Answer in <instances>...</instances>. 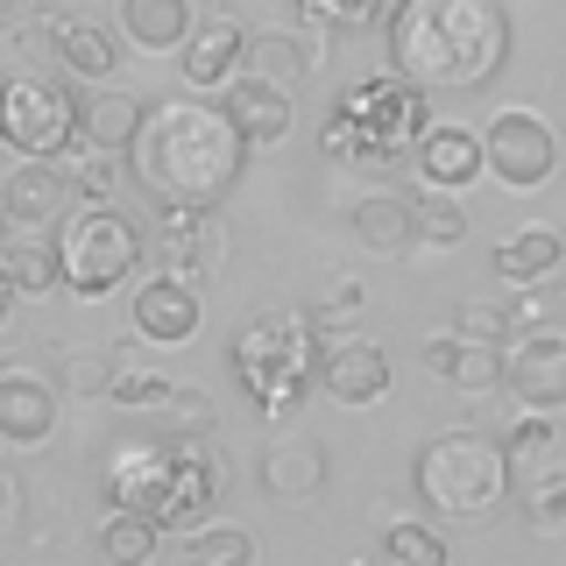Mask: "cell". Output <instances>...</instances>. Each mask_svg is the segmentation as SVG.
<instances>
[{
    "instance_id": "6",
    "label": "cell",
    "mask_w": 566,
    "mask_h": 566,
    "mask_svg": "<svg viewBox=\"0 0 566 566\" xmlns=\"http://www.w3.org/2000/svg\"><path fill=\"white\" fill-rule=\"evenodd\" d=\"M510 474H517V468H510L503 439L474 432V424L424 439L418 460H411L418 503L432 510V517H453V524H482V517H495V510H503V495H510Z\"/></svg>"
},
{
    "instance_id": "30",
    "label": "cell",
    "mask_w": 566,
    "mask_h": 566,
    "mask_svg": "<svg viewBox=\"0 0 566 566\" xmlns=\"http://www.w3.org/2000/svg\"><path fill=\"white\" fill-rule=\"evenodd\" d=\"M411 227H418V241H424V248H460V241H468V212H460V191H432V185H418V191H411Z\"/></svg>"
},
{
    "instance_id": "15",
    "label": "cell",
    "mask_w": 566,
    "mask_h": 566,
    "mask_svg": "<svg viewBox=\"0 0 566 566\" xmlns=\"http://www.w3.org/2000/svg\"><path fill=\"white\" fill-rule=\"evenodd\" d=\"M128 318H135V340L142 347H185L191 333H199V318H206L199 283H177V276L156 270V283H142V291H135Z\"/></svg>"
},
{
    "instance_id": "4",
    "label": "cell",
    "mask_w": 566,
    "mask_h": 566,
    "mask_svg": "<svg viewBox=\"0 0 566 566\" xmlns=\"http://www.w3.org/2000/svg\"><path fill=\"white\" fill-rule=\"evenodd\" d=\"M432 128L424 120V93L403 71H376V78H354L340 99H333L326 128H318V149L340 170H382L397 164L403 149H418V135Z\"/></svg>"
},
{
    "instance_id": "21",
    "label": "cell",
    "mask_w": 566,
    "mask_h": 566,
    "mask_svg": "<svg viewBox=\"0 0 566 566\" xmlns=\"http://www.w3.org/2000/svg\"><path fill=\"white\" fill-rule=\"evenodd\" d=\"M142 114H149V106H142L135 93H120V85H99V93L78 99V142H85V149H99V156H128Z\"/></svg>"
},
{
    "instance_id": "40",
    "label": "cell",
    "mask_w": 566,
    "mask_h": 566,
    "mask_svg": "<svg viewBox=\"0 0 566 566\" xmlns=\"http://www.w3.org/2000/svg\"><path fill=\"white\" fill-rule=\"evenodd\" d=\"M35 14V0H0V29H22Z\"/></svg>"
},
{
    "instance_id": "35",
    "label": "cell",
    "mask_w": 566,
    "mask_h": 566,
    "mask_svg": "<svg viewBox=\"0 0 566 566\" xmlns=\"http://www.w3.org/2000/svg\"><path fill=\"white\" fill-rule=\"evenodd\" d=\"M114 368L120 361H106V354H64V361H57V389H64V397H106V389H114Z\"/></svg>"
},
{
    "instance_id": "16",
    "label": "cell",
    "mask_w": 566,
    "mask_h": 566,
    "mask_svg": "<svg viewBox=\"0 0 566 566\" xmlns=\"http://www.w3.org/2000/svg\"><path fill=\"white\" fill-rule=\"evenodd\" d=\"M411 164H418V185H432V191H468L474 177H489V149H482V135L460 128V120H432V128L418 135Z\"/></svg>"
},
{
    "instance_id": "27",
    "label": "cell",
    "mask_w": 566,
    "mask_h": 566,
    "mask_svg": "<svg viewBox=\"0 0 566 566\" xmlns=\"http://www.w3.org/2000/svg\"><path fill=\"white\" fill-rule=\"evenodd\" d=\"M156 545H164V524L142 517V510H114V517L99 524V559L106 566H149Z\"/></svg>"
},
{
    "instance_id": "9",
    "label": "cell",
    "mask_w": 566,
    "mask_h": 566,
    "mask_svg": "<svg viewBox=\"0 0 566 566\" xmlns=\"http://www.w3.org/2000/svg\"><path fill=\"white\" fill-rule=\"evenodd\" d=\"M482 149H489V177L503 191H538V185H553V170H559V135L545 128L538 114H524V106H510V114L489 120Z\"/></svg>"
},
{
    "instance_id": "7",
    "label": "cell",
    "mask_w": 566,
    "mask_h": 566,
    "mask_svg": "<svg viewBox=\"0 0 566 566\" xmlns=\"http://www.w3.org/2000/svg\"><path fill=\"white\" fill-rule=\"evenodd\" d=\"M50 248H57V276H64L71 297H106L114 283H128L142 270V255H149L142 227L114 199H78L50 227Z\"/></svg>"
},
{
    "instance_id": "41",
    "label": "cell",
    "mask_w": 566,
    "mask_h": 566,
    "mask_svg": "<svg viewBox=\"0 0 566 566\" xmlns=\"http://www.w3.org/2000/svg\"><path fill=\"white\" fill-rule=\"evenodd\" d=\"M14 510H22V495H14L8 482H0V531H14Z\"/></svg>"
},
{
    "instance_id": "14",
    "label": "cell",
    "mask_w": 566,
    "mask_h": 566,
    "mask_svg": "<svg viewBox=\"0 0 566 566\" xmlns=\"http://www.w3.org/2000/svg\"><path fill=\"white\" fill-rule=\"evenodd\" d=\"M318 389H326L333 403H376L389 397V354L376 340H354V333H340V340H318Z\"/></svg>"
},
{
    "instance_id": "23",
    "label": "cell",
    "mask_w": 566,
    "mask_h": 566,
    "mask_svg": "<svg viewBox=\"0 0 566 566\" xmlns=\"http://www.w3.org/2000/svg\"><path fill=\"white\" fill-rule=\"evenodd\" d=\"M50 50L64 57V71H71V78L114 85V64H120V43H114V29H99V22H50Z\"/></svg>"
},
{
    "instance_id": "8",
    "label": "cell",
    "mask_w": 566,
    "mask_h": 566,
    "mask_svg": "<svg viewBox=\"0 0 566 566\" xmlns=\"http://www.w3.org/2000/svg\"><path fill=\"white\" fill-rule=\"evenodd\" d=\"M0 142L22 164H64L78 142V93L43 71H8L0 78Z\"/></svg>"
},
{
    "instance_id": "20",
    "label": "cell",
    "mask_w": 566,
    "mask_h": 566,
    "mask_svg": "<svg viewBox=\"0 0 566 566\" xmlns=\"http://www.w3.org/2000/svg\"><path fill=\"white\" fill-rule=\"evenodd\" d=\"M326 474H333V460H326V447H318V439H305V432H283L276 447L262 453V489L283 495V503H312V495L326 489Z\"/></svg>"
},
{
    "instance_id": "18",
    "label": "cell",
    "mask_w": 566,
    "mask_h": 566,
    "mask_svg": "<svg viewBox=\"0 0 566 566\" xmlns=\"http://www.w3.org/2000/svg\"><path fill=\"white\" fill-rule=\"evenodd\" d=\"M424 368H432L439 382L468 389V397H489V389H503V347L468 340L460 326H447V333H432V340H424Z\"/></svg>"
},
{
    "instance_id": "22",
    "label": "cell",
    "mask_w": 566,
    "mask_h": 566,
    "mask_svg": "<svg viewBox=\"0 0 566 566\" xmlns=\"http://www.w3.org/2000/svg\"><path fill=\"white\" fill-rule=\"evenodd\" d=\"M191 29H199L191 0H120V35L149 57H177Z\"/></svg>"
},
{
    "instance_id": "39",
    "label": "cell",
    "mask_w": 566,
    "mask_h": 566,
    "mask_svg": "<svg viewBox=\"0 0 566 566\" xmlns=\"http://www.w3.org/2000/svg\"><path fill=\"white\" fill-rule=\"evenodd\" d=\"M71 185H78V199H114V156H85V164H64Z\"/></svg>"
},
{
    "instance_id": "1",
    "label": "cell",
    "mask_w": 566,
    "mask_h": 566,
    "mask_svg": "<svg viewBox=\"0 0 566 566\" xmlns=\"http://www.w3.org/2000/svg\"><path fill=\"white\" fill-rule=\"evenodd\" d=\"M248 170V142L227 106L156 99L128 142V177L156 206H220Z\"/></svg>"
},
{
    "instance_id": "12",
    "label": "cell",
    "mask_w": 566,
    "mask_h": 566,
    "mask_svg": "<svg viewBox=\"0 0 566 566\" xmlns=\"http://www.w3.org/2000/svg\"><path fill=\"white\" fill-rule=\"evenodd\" d=\"M71 206H78V185H71L64 164H22L0 185V227H14V234H43Z\"/></svg>"
},
{
    "instance_id": "29",
    "label": "cell",
    "mask_w": 566,
    "mask_h": 566,
    "mask_svg": "<svg viewBox=\"0 0 566 566\" xmlns=\"http://www.w3.org/2000/svg\"><path fill=\"white\" fill-rule=\"evenodd\" d=\"M0 270H8V283L22 297H50V291H64V276H57V248H43L35 234H8V248H0Z\"/></svg>"
},
{
    "instance_id": "45",
    "label": "cell",
    "mask_w": 566,
    "mask_h": 566,
    "mask_svg": "<svg viewBox=\"0 0 566 566\" xmlns=\"http://www.w3.org/2000/svg\"><path fill=\"white\" fill-rule=\"evenodd\" d=\"M0 185H8V177H0Z\"/></svg>"
},
{
    "instance_id": "2",
    "label": "cell",
    "mask_w": 566,
    "mask_h": 566,
    "mask_svg": "<svg viewBox=\"0 0 566 566\" xmlns=\"http://www.w3.org/2000/svg\"><path fill=\"white\" fill-rule=\"evenodd\" d=\"M510 64L503 0H403L389 14V71L418 93H482Z\"/></svg>"
},
{
    "instance_id": "43",
    "label": "cell",
    "mask_w": 566,
    "mask_h": 566,
    "mask_svg": "<svg viewBox=\"0 0 566 566\" xmlns=\"http://www.w3.org/2000/svg\"><path fill=\"white\" fill-rule=\"evenodd\" d=\"M234 8H270V0H227V14H234Z\"/></svg>"
},
{
    "instance_id": "11",
    "label": "cell",
    "mask_w": 566,
    "mask_h": 566,
    "mask_svg": "<svg viewBox=\"0 0 566 566\" xmlns=\"http://www.w3.org/2000/svg\"><path fill=\"white\" fill-rule=\"evenodd\" d=\"M149 255H156V270L177 276V283H206L227 262V227L212 220V206H164Z\"/></svg>"
},
{
    "instance_id": "17",
    "label": "cell",
    "mask_w": 566,
    "mask_h": 566,
    "mask_svg": "<svg viewBox=\"0 0 566 566\" xmlns=\"http://www.w3.org/2000/svg\"><path fill=\"white\" fill-rule=\"evenodd\" d=\"M177 71H185L191 93H220L234 71H248V29L220 8L212 22H199V29L185 35V50H177Z\"/></svg>"
},
{
    "instance_id": "10",
    "label": "cell",
    "mask_w": 566,
    "mask_h": 566,
    "mask_svg": "<svg viewBox=\"0 0 566 566\" xmlns=\"http://www.w3.org/2000/svg\"><path fill=\"white\" fill-rule=\"evenodd\" d=\"M503 389L517 411H566V333L531 326L503 347Z\"/></svg>"
},
{
    "instance_id": "24",
    "label": "cell",
    "mask_w": 566,
    "mask_h": 566,
    "mask_svg": "<svg viewBox=\"0 0 566 566\" xmlns=\"http://www.w3.org/2000/svg\"><path fill=\"white\" fill-rule=\"evenodd\" d=\"M566 262V241L553 234V227H524V234H510L503 248H495V276L517 291V283H545Z\"/></svg>"
},
{
    "instance_id": "32",
    "label": "cell",
    "mask_w": 566,
    "mask_h": 566,
    "mask_svg": "<svg viewBox=\"0 0 566 566\" xmlns=\"http://www.w3.org/2000/svg\"><path fill=\"white\" fill-rule=\"evenodd\" d=\"M185 566H255V538L241 524H199L185 545Z\"/></svg>"
},
{
    "instance_id": "34",
    "label": "cell",
    "mask_w": 566,
    "mask_h": 566,
    "mask_svg": "<svg viewBox=\"0 0 566 566\" xmlns=\"http://www.w3.org/2000/svg\"><path fill=\"white\" fill-rule=\"evenodd\" d=\"M503 453H510V468H531L538 453H553V418H545V411H517V403H510Z\"/></svg>"
},
{
    "instance_id": "38",
    "label": "cell",
    "mask_w": 566,
    "mask_h": 566,
    "mask_svg": "<svg viewBox=\"0 0 566 566\" xmlns=\"http://www.w3.org/2000/svg\"><path fill=\"white\" fill-rule=\"evenodd\" d=\"M468 340H489V347H503V340H517V318H510V305H489V297H474V305H460L453 318Z\"/></svg>"
},
{
    "instance_id": "44",
    "label": "cell",
    "mask_w": 566,
    "mask_h": 566,
    "mask_svg": "<svg viewBox=\"0 0 566 566\" xmlns=\"http://www.w3.org/2000/svg\"><path fill=\"white\" fill-rule=\"evenodd\" d=\"M0 447H8V439H0Z\"/></svg>"
},
{
    "instance_id": "36",
    "label": "cell",
    "mask_w": 566,
    "mask_h": 566,
    "mask_svg": "<svg viewBox=\"0 0 566 566\" xmlns=\"http://www.w3.org/2000/svg\"><path fill=\"white\" fill-rule=\"evenodd\" d=\"M106 397H114L120 411H164L170 382H164V376H149V368H128V361H120V368H114V389H106Z\"/></svg>"
},
{
    "instance_id": "5",
    "label": "cell",
    "mask_w": 566,
    "mask_h": 566,
    "mask_svg": "<svg viewBox=\"0 0 566 566\" xmlns=\"http://www.w3.org/2000/svg\"><path fill=\"white\" fill-rule=\"evenodd\" d=\"M318 340L326 333L312 326V312H255L227 347V368L262 418H291L318 389Z\"/></svg>"
},
{
    "instance_id": "42",
    "label": "cell",
    "mask_w": 566,
    "mask_h": 566,
    "mask_svg": "<svg viewBox=\"0 0 566 566\" xmlns=\"http://www.w3.org/2000/svg\"><path fill=\"white\" fill-rule=\"evenodd\" d=\"M14 297H22V291H14V283H8V270H0V326L14 318Z\"/></svg>"
},
{
    "instance_id": "19",
    "label": "cell",
    "mask_w": 566,
    "mask_h": 566,
    "mask_svg": "<svg viewBox=\"0 0 566 566\" xmlns=\"http://www.w3.org/2000/svg\"><path fill=\"white\" fill-rule=\"evenodd\" d=\"M57 403L64 389H50L43 376H0V439L8 447H43L57 432Z\"/></svg>"
},
{
    "instance_id": "31",
    "label": "cell",
    "mask_w": 566,
    "mask_h": 566,
    "mask_svg": "<svg viewBox=\"0 0 566 566\" xmlns=\"http://www.w3.org/2000/svg\"><path fill=\"white\" fill-rule=\"evenodd\" d=\"M524 524L538 538H566V468H545L524 482Z\"/></svg>"
},
{
    "instance_id": "25",
    "label": "cell",
    "mask_w": 566,
    "mask_h": 566,
    "mask_svg": "<svg viewBox=\"0 0 566 566\" xmlns=\"http://www.w3.org/2000/svg\"><path fill=\"white\" fill-rule=\"evenodd\" d=\"M354 241H361L368 255H403V248L418 241V227H411V199H389V191L361 199V206H354Z\"/></svg>"
},
{
    "instance_id": "33",
    "label": "cell",
    "mask_w": 566,
    "mask_h": 566,
    "mask_svg": "<svg viewBox=\"0 0 566 566\" xmlns=\"http://www.w3.org/2000/svg\"><path fill=\"white\" fill-rule=\"evenodd\" d=\"M382 559L389 566H453L447 559V538L432 524H389L382 531Z\"/></svg>"
},
{
    "instance_id": "26",
    "label": "cell",
    "mask_w": 566,
    "mask_h": 566,
    "mask_svg": "<svg viewBox=\"0 0 566 566\" xmlns=\"http://www.w3.org/2000/svg\"><path fill=\"white\" fill-rule=\"evenodd\" d=\"M312 64H318V43H312V35H248V71L283 78L291 93L312 78Z\"/></svg>"
},
{
    "instance_id": "13",
    "label": "cell",
    "mask_w": 566,
    "mask_h": 566,
    "mask_svg": "<svg viewBox=\"0 0 566 566\" xmlns=\"http://www.w3.org/2000/svg\"><path fill=\"white\" fill-rule=\"evenodd\" d=\"M220 106H227V120L241 128L248 149H276L283 135H291V85L283 78H262V71H234V78L220 85Z\"/></svg>"
},
{
    "instance_id": "28",
    "label": "cell",
    "mask_w": 566,
    "mask_h": 566,
    "mask_svg": "<svg viewBox=\"0 0 566 566\" xmlns=\"http://www.w3.org/2000/svg\"><path fill=\"white\" fill-rule=\"evenodd\" d=\"M291 8L326 35H368V29H389V14L403 0H291Z\"/></svg>"
},
{
    "instance_id": "3",
    "label": "cell",
    "mask_w": 566,
    "mask_h": 566,
    "mask_svg": "<svg viewBox=\"0 0 566 566\" xmlns=\"http://www.w3.org/2000/svg\"><path fill=\"white\" fill-rule=\"evenodd\" d=\"M106 503L142 510L164 531H185L220 503V460L206 453V439H185V432L114 439V453H106Z\"/></svg>"
},
{
    "instance_id": "37",
    "label": "cell",
    "mask_w": 566,
    "mask_h": 566,
    "mask_svg": "<svg viewBox=\"0 0 566 566\" xmlns=\"http://www.w3.org/2000/svg\"><path fill=\"white\" fill-rule=\"evenodd\" d=\"M164 424H170V432H185V439H206V432H212V403H206V389L177 382L170 397H164Z\"/></svg>"
}]
</instances>
